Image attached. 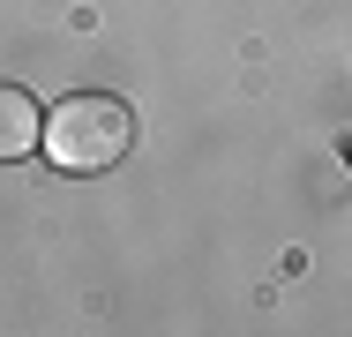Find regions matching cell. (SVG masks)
Masks as SVG:
<instances>
[{"mask_svg":"<svg viewBox=\"0 0 352 337\" xmlns=\"http://www.w3.org/2000/svg\"><path fill=\"white\" fill-rule=\"evenodd\" d=\"M128 142H135V113H128L120 98H105V90L60 98L53 120H45V135H38V150H45L60 173H105V165L128 157Z\"/></svg>","mask_w":352,"mask_h":337,"instance_id":"cell-1","label":"cell"},{"mask_svg":"<svg viewBox=\"0 0 352 337\" xmlns=\"http://www.w3.org/2000/svg\"><path fill=\"white\" fill-rule=\"evenodd\" d=\"M38 135H45V120H38L30 90L0 83V165H8V157H23V150H38Z\"/></svg>","mask_w":352,"mask_h":337,"instance_id":"cell-2","label":"cell"}]
</instances>
